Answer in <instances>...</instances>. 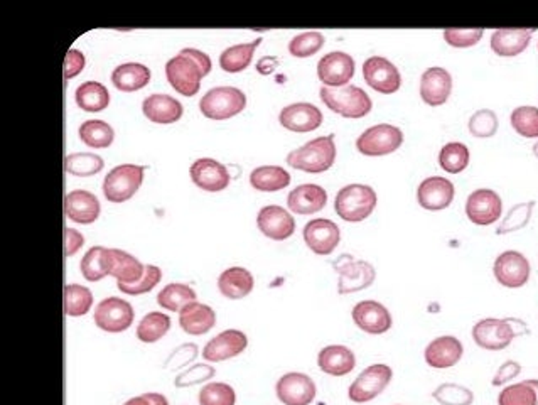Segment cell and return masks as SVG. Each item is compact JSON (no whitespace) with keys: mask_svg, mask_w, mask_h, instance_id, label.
I'll return each instance as SVG.
<instances>
[{"mask_svg":"<svg viewBox=\"0 0 538 405\" xmlns=\"http://www.w3.org/2000/svg\"><path fill=\"white\" fill-rule=\"evenodd\" d=\"M336 155L335 135H322L305 142L299 149L289 152L286 163L292 169L304 171L309 174H320L335 166Z\"/></svg>","mask_w":538,"mask_h":405,"instance_id":"cell-1","label":"cell"},{"mask_svg":"<svg viewBox=\"0 0 538 405\" xmlns=\"http://www.w3.org/2000/svg\"><path fill=\"white\" fill-rule=\"evenodd\" d=\"M528 328L523 321L517 318H487L478 321L472 328V339L474 343L488 352H500L505 350L517 337L528 335Z\"/></svg>","mask_w":538,"mask_h":405,"instance_id":"cell-2","label":"cell"},{"mask_svg":"<svg viewBox=\"0 0 538 405\" xmlns=\"http://www.w3.org/2000/svg\"><path fill=\"white\" fill-rule=\"evenodd\" d=\"M320 97L331 112L344 118L367 117L373 108L370 95L356 84H346L343 88L322 86Z\"/></svg>","mask_w":538,"mask_h":405,"instance_id":"cell-3","label":"cell"},{"mask_svg":"<svg viewBox=\"0 0 538 405\" xmlns=\"http://www.w3.org/2000/svg\"><path fill=\"white\" fill-rule=\"evenodd\" d=\"M378 204L376 191L368 185L343 186L337 191L335 211L337 217L348 223H360L371 217Z\"/></svg>","mask_w":538,"mask_h":405,"instance_id":"cell-4","label":"cell"},{"mask_svg":"<svg viewBox=\"0 0 538 405\" xmlns=\"http://www.w3.org/2000/svg\"><path fill=\"white\" fill-rule=\"evenodd\" d=\"M247 108V95L236 86H217L208 90L200 100L202 115L210 120H228Z\"/></svg>","mask_w":538,"mask_h":405,"instance_id":"cell-5","label":"cell"},{"mask_svg":"<svg viewBox=\"0 0 538 405\" xmlns=\"http://www.w3.org/2000/svg\"><path fill=\"white\" fill-rule=\"evenodd\" d=\"M144 176H146V166H138V164L115 166L105 176L101 186L107 202L120 204L134 198L144 183Z\"/></svg>","mask_w":538,"mask_h":405,"instance_id":"cell-6","label":"cell"},{"mask_svg":"<svg viewBox=\"0 0 538 405\" xmlns=\"http://www.w3.org/2000/svg\"><path fill=\"white\" fill-rule=\"evenodd\" d=\"M404 144V132L397 125L378 123L356 139V149L367 157H382L399 151Z\"/></svg>","mask_w":538,"mask_h":405,"instance_id":"cell-7","label":"cell"},{"mask_svg":"<svg viewBox=\"0 0 538 405\" xmlns=\"http://www.w3.org/2000/svg\"><path fill=\"white\" fill-rule=\"evenodd\" d=\"M339 281H337V292L353 294L365 290L375 282L376 270L367 260H356L352 255H341L335 262Z\"/></svg>","mask_w":538,"mask_h":405,"instance_id":"cell-8","label":"cell"},{"mask_svg":"<svg viewBox=\"0 0 538 405\" xmlns=\"http://www.w3.org/2000/svg\"><path fill=\"white\" fill-rule=\"evenodd\" d=\"M393 378V371L385 363H375L361 371L348 388V397L354 404H367L376 399Z\"/></svg>","mask_w":538,"mask_h":405,"instance_id":"cell-9","label":"cell"},{"mask_svg":"<svg viewBox=\"0 0 538 405\" xmlns=\"http://www.w3.org/2000/svg\"><path fill=\"white\" fill-rule=\"evenodd\" d=\"M166 78L169 84L185 97H194L198 95L202 88V80L204 78L200 67L187 56L179 51L178 56L170 58L166 63Z\"/></svg>","mask_w":538,"mask_h":405,"instance_id":"cell-10","label":"cell"},{"mask_svg":"<svg viewBox=\"0 0 538 405\" xmlns=\"http://www.w3.org/2000/svg\"><path fill=\"white\" fill-rule=\"evenodd\" d=\"M93 320L105 333H123L134 324V307L125 299L107 298L97 306Z\"/></svg>","mask_w":538,"mask_h":405,"instance_id":"cell-11","label":"cell"},{"mask_svg":"<svg viewBox=\"0 0 538 405\" xmlns=\"http://www.w3.org/2000/svg\"><path fill=\"white\" fill-rule=\"evenodd\" d=\"M363 78L371 90L382 95H393L402 86L399 68L384 56H371L363 63Z\"/></svg>","mask_w":538,"mask_h":405,"instance_id":"cell-12","label":"cell"},{"mask_svg":"<svg viewBox=\"0 0 538 405\" xmlns=\"http://www.w3.org/2000/svg\"><path fill=\"white\" fill-rule=\"evenodd\" d=\"M353 56L344 51H331L324 54L318 63V78L326 88H343L353 80Z\"/></svg>","mask_w":538,"mask_h":405,"instance_id":"cell-13","label":"cell"},{"mask_svg":"<svg viewBox=\"0 0 538 405\" xmlns=\"http://www.w3.org/2000/svg\"><path fill=\"white\" fill-rule=\"evenodd\" d=\"M503 215L502 196L488 189L481 187L472 191L466 200V217L478 226H489L496 223Z\"/></svg>","mask_w":538,"mask_h":405,"instance_id":"cell-14","label":"cell"},{"mask_svg":"<svg viewBox=\"0 0 538 405\" xmlns=\"http://www.w3.org/2000/svg\"><path fill=\"white\" fill-rule=\"evenodd\" d=\"M275 393L284 405H311L316 399L318 387L309 375L290 371L279 378Z\"/></svg>","mask_w":538,"mask_h":405,"instance_id":"cell-15","label":"cell"},{"mask_svg":"<svg viewBox=\"0 0 538 405\" xmlns=\"http://www.w3.org/2000/svg\"><path fill=\"white\" fill-rule=\"evenodd\" d=\"M493 274L502 286L508 289H520L530 281L532 267L523 253L506 250L496 257Z\"/></svg>","mask_w":538,"mask_h":405,"instance_id":"cell-16","label":"cell"},{"mask_svg":"<svg viewBox=\"0 0 538 405\" xmlns=\"http://www.w3.org/2000/svg\"><path fill=\"white\" fill-rule=\"evenodd\" d=\"M324 115L314 103L297 101L284 107L279 114L281 125L296 134H307L314 132L322 125Z\"/></svg>","mask_w":538,"mask_h":405,"instance_id":"cell-17","label":"cell"},{"mask_svg":"<svg viewBox=\"0 0 538 405\" xmlns=\"http://www.w3.org/2000/svg\"><path fill=\"white\" fill-rule=\"evenodd\" d=\"M305 245L320 257L331 255L341 242V230L335 221L328 218H314L305 223L303 230Z\"/></svg>","mask_w":538,"mask_h":405,"instance_id":"cell-18","label":"cell"},{"mask_svg":"<svg viewBox=\"0 0 538 405\" xmlns=\"http://www.w3.org/2000/svg\"><path fill=\"white\" fill-rule=\"evenodd\" d=\"M189 176L193 183L206 193H219L232 183L228 168L211 157H202L194 161L189 168Z\"/></svg>","mask_w":538,"mask_h":405,"instance_id":"cell-19","label":"cell"},{"mask_svg":"<svg viewBox=\"0 0 538 405\" xmlns=\"http://www.w3.org/2000/svg\"><path fill=\"white\" fill-rule=\"evenodd\" d=\"M455 187L442 176L425 178L417 187V202L427 211H442L455 202Z\"/></svg>","mask_w":538,"mask_h":405,"instance_id":"cell-20","label":"cell"},{"mask_svg":"<svg viewBox=\"0 0 538 405\" xmlns=\"http://www.w3.org/2000/svg\"><path fill=\"white\" fill-rule=\"evenodd\" d=\"M257 226L262 235L275 242H284L296 232V218L279 204L264 206L257 215Z\"/></svg>","mask_w":538,"mask_h":405,"instance_id":"cell-21","label":"cell"},{"mask_svg":"<svg viewBox=\"0 0 538 405\" xmlns=\"http://www.w3.org/2000/svg\"><path fill=\"white\" fill-rule=\"evenodd\" d=\"M419 91L425 105L442 107L453 93V75L446 68H429L422 73Z\"/></svg>","mask_w":538,"mask_h":405,"instance_id":"cell-22","label":"cell"},{"mask_svg":"<svg viewBox=\"0 0 538 405\" xmlns=\"http://www.w3.org/2000/svg\"><path fill=\"white\" fill-rule=\"evenodd\" d=\"M249 346V338L240 330H226L210 339L202 348V358L211 363L232 360L243 353Z\"/></svg>","mask_w":538,"mask_h":405,"instance_id":"cell-23","label":"cell"},{"mask_svg":"<svg viewBox=\"0 0 538 405\" xmlns=\"http://www.w3.org/2000/svg\"><path fill=\"white\" fill-rule=\"evenodd\" d=\"M354 324L368 335H385L393 320L387 307L378 301H361L352 311Z\"/></svg>","mask_w":538,"mask_h":405,"instance_id":"cell-24","label":"cell"},{"mask_svg":"<svg viewBox=\"0 0 538 405\" xmlns=\"http://www.w3.org/2000/svg\"><path fill=\"white\" fill-rule=\"evenodd\" d=\"M464 354V346L463 343L455 337H439L436 339H432L425 352H423V358H425V363L431 367V369H438V370H446V369H451L457 365L461 361Z\"/></svg>","mask_w":538,"mask_h":405,"instance_id":"cell-25","label":"cell"},{"mask_svg":"<svg viewBox=\"0 0 538 405\" xmlns=\"http://www.w3.org/2000/svg\"><path fill=\"white\" fill-rule=\"evenodd\" d=\"M328 204V191L320 185L297 186L287 196V208L296 215H316Z\"/></svg>","mask_w":538,"mask_h":405,"instance_id":"cell-26","label":"cell"},{"mask_svg":"<svg viewBox=\"0 0 538 405\" xmlns=\"http://www.w3.org/2000/svg\"><path fill=\"white\" fill-rule=\"evenodd\" d=\"M142 114L152 123L169 125L183 118L185 108L181 101L166 93H152L142 101Z\"/></svg>","mask_w":538,"mask_h":405,"instance_id":"cell-27","label":"cell"},{"mask_svg":"<svg viewBox=\"0 0 538 405\" xmlns=\"http://www.w3.org/2000/svg\"><path fill=\"white\" fill-rule=\"evenodd\" d=\"M100 211L99 198L86 189H73L65 196V215L75 223L91 225L99 219Z\"/></svg>","mask_w":538,"mask_h":405,"instance_id":"cell-28","label":"cell"},{"mask_svg":"<svg viewBox=\"0 0 538 405\" xmlns=\"http://www.w3.org/2000/svg\"><path fill=\"white\" fill-rule=\"evenodd\" d=\"M217 324V313L208 304L189 303L179 311V326L191 337L210 333Z\"/></svg>","mask_w":538,"mask_h":405,"instance_id":"cell-29","label":"cell"},{"mask_svg":"<svg viewBox=\"0 0 538 405\" xmlns=\"http://www.w3.org/2000/svg\"><path fill=\"white\" fill-rule=\"evenodd\" d=\"M535 29H496L491 34V51L502 58H515L530 46Z\"/></svg>","mask_w":538,"mask_h":405,"instance_id":"cell-30","label":"cell"},{"mask_svg":"<svg viewBox=\"0 0 538 405\" xmlns=\"http://www.w3.org/2000/svg\"><path fill=\"white\" fill-rule=\"evenodd\" d=\"M318 365L320 370L331 377L350 375L356 367V356L348 346L329 345L318 354Z\"/></svg>","mask_w":538,"mask_h":405,"instance_id":"cell-31","label":"cell"},{"mask_svg":"<svg viewBox=\"0 0 538 405\" xmlns=\"http://www.w3.org/2000/svg\"><path fill=\"white\" fill-rule=\"evenodd\" d=\"M253 287H255V279L252 272L245 267H230L223 270L218 277L219 292L232 301L250 296Z\"/></svg>","mask_w":538,"mask_h":405,"instance_id":"cell-32","label":"cell"},{"mask_svg":"<svg viewBox=\"0 0 538 405\" xmlns=\"http://www.w3.org/2000/svg\"><path fill=\"white\" fill-rule=\"evenodd\" d=\"M151 68L142 63H123L112 71V83L118 91L132 93L151 83Z\"/></svg>","mask_w":538,"mask_h":405,"instance_id":"cell-33","label":"cell"},{"mask_svg":"<svg viewBox=\"0 0 538 405\" xmlns=\"http://www.w3.org/2000/svg\"><path fill=\"white\" fill-rule=\"evenodd\" d=\"M262 44V39H255L250 43H241L230 46L219 54V67L226 73H241L252 65L255 51Z\"/></svg>","mask_w":538,"mask_h":405,"instance_id":"cell-34","label":"cell"},{"mask_svg":"<svg viewBox=\"0 0 538 405\" xmlns=\"http://www.w3.org/2000/svg\"><path fill=\"white\" fill-rule=\"evenodd\" d=\"M75 101L83 112L99 114L110 105V91L100 82H84L76 88Z\"/></svg>","mask_w":538,"mask_h":405,"instance_id":"cell-35","label":"cell"},{"mask_svg":"<svg viewBox=\"0 0 538 405\" xmlns=\"http://www.w3.org/2000/svg\"><path fill=\"white\" fill-rule=\"evenodd\" d=\"M110 257H112L110 275L117 279V284H132L144 275L146 266L134 255L118 249H110Z\"/></svg>","mask_w":538,"mask_h":405,"instance_id":"cell-36","label":"cell"},{"mask_svg":"<svg viewBox=\"0 0 538 405\" xmlns=\"http://www.w3.org/2000/svg\"><path fill=\"white\" fill-rule=\"evenodd\" d=\"M290 185V174L282 166H260L250 172V186L260 193H277Z\"/></svg>","mask_w":538,"mask_h":405,"instance_id":"cell-37","label":"cell"},{"mask_svg":"<svg viewBox=\"0 0 538 405\" xmlns=\"http://www.w3.org/2000/svg\"><path fill=\"white\" fill-rule=\"evenodd\" d=\"M110 267H112L110 249H105L101 245L91 247L84 253L80 264V270L88 282H99L107 275H110Z\"/></svg>","mask_w":538,"mask_h":405,"instance_id":"cell-38","label":"cell"},{"mask_svg":"<svg viewBox=\"0 0 538 405\" xmlns=\"http://www.w3.org/2000/svg\"><path fill=\"white\" fill-rule=\"evenodd\" d=\"M80 140L91 149H107L115 140V131L105 120H84L78 129Z\"/></svg>","mask_w":538,"mask_h":405,"instance_id":"cell-39","label":"cell"},{"mask_svg":"<svg viewBox=\"0 0 538 405\" xmlns=\"http://www.w3.org/2000/svg\"><path fill=\"white\" fill-rule=\"evenodd\" d=\"M103 168V157L93 152H73L65 157V171L76 178L97 176Z\"/></svg>","mask_w":538,"mask_h":405,"instance_id":"cell-40","label":"cell"},{"mask_svg":"<svg viewBox=\"0 0 538 405\" xmlns=\"http://www.w3.org/2000/svg\"><path fill=\"white\" fill-rule=\"evenodd\" d=\"M471 154L463 142H447L439 152V166L447 174H459L470 166Z\"/></svg>","mask_w":538,"mask_h":405,"instance_id":"cell-41","label":"cell"},{"mask_svg":"<svg viewBox=\"0 0 538 405\" xmlns=\"http://www.w3.org/2000/svg\"><path fill=\"white\" fill-rule=\"evenodd\" d=\"M170 330V318L168 314L161 313V311H154L149 313L147 316H144L142 321L137 326V338L142 343H157L159 339L166 337Z\"/></svg>","mask_w":538,"mask_h":405,"instance_id":"cell-42","label":"cell"},{"mask_svg":"<svg viewBox=\"0 0 538 405\" xmlns=\"http://www.w3.org/2000/svg\"><path fill=\"white\" fill-rule=\"evenodd\" d=\"M194 301H196L194 289L187 284H181V282L168 284L157 294V304L166 311L179 313L187 304L194 303Z\"/></svg>","mask_w":538,"mask_h":405,"instance_id":"cell-43","label":"cell"},{"mask_svg":"<svg viewBox=\"0 0 538 405\" xmlns=\"http://www.w3.org/2000/svg\"><path fill=\"white\" fill-rule=\"evenodd\" d=\"M93 294L88 287L80 284L65 286V314L71 318H80L91 311Z\"/></svg>","mask_w":538,"mask_h":405,"instance_id":"cell-44","label":"cell"},{"mask_svg":"<svg viewBox=\"0 0 538 405\" xmlns=\"http://www.w3.org/2000/svg\"><path fill=\"white\" fill-rule=\"evenodd\" d=\"M510 122L513 131L525 139H538V108L532 105L517 107L511 115Z\"/></svg>","mask_w":538,"mask_h":405,"instance_id":"cell-45","label":"cell"},{"mask_svg":"<svg viewBox=\"0 0 538 405\" xmlns=\"http://www.w3.org/2000/svg\"><path fill=\"white\" fill-rule=\"evenodd\" d=\"M326 39L320 31H305V33L297 34L290 39L289 43V52L294 58H311L314 54H318L322 46H324Z\"/></svg>","mask_w":538,"mask_h":405,"instance_id":"cell-46","label":"cell"},{"mask_svg":"<svg viewBox=\"0 0 538 405\" xmlns=\"http://www.w3.org/2000/svg\"><path fill=\"white\" fill-rule=\"evenodd\" d=\"M534 210H535V202H520V204H515L508 215H506L502 225L498 226L496 230V235H508V234H513V232H518L523 230L534 215Z\"/></svg>","mask_w":538,"mask_h":405,"instance_id":"cell-47","label":"cell"},{"mask_svg":"<svg viewBox=\"0 0 538 405\" xmlns=\"http://www.w3.org/2000/svg\"><path fill=\"white\" fill-rule=\"evenodd\" d=\"M498 405H538V392L530 380H525L503 388L498 397Z\"/></svg>","mask_w":538,"mask_h":405,"instance_id":"cell-48","label":"cell"},{"mask_svg":"<svg viewBox=\"0 0 538 405\" xmlns=\"http://www.w3.org/2000/svg\"><path fill=\"white\" fill-rule=\"evenodd\" d=\"M498 129H500L498 115L489 108H481V110L474 112L468 122L470 134L478 139H489V137L496 135Z\"/></svg>","mask_w":538,"mask_h":405,"instance_id":"cell-49","label":"cell"},{"mask_svg":"<svg viewBox=\"0 0 538 405\" xmlns=\"http://www.w3.org/2000/svg\"><path fill=\"white\" fill-rule=\"evenodd\" d=\"M432 397L440 405H471L474 402L471 390L459 384H442L432 392Z\"/></svg>","mask_w":538,"mask_h":405,"instance_id":"cell-50","label":"cell"},{"mask_svg":"<svg viewBox=\"0 0 538 405\" xmlns=\"http://www.w3.org/2000/svg\"><path fill=\"white\" fill-rule=\"evenodd\" d=\"M200 405H235L236 393L232 385L223 382H213L202 388Z\"/></svg>","mask_w":538,"mask_h":405,"instance_id":"cell-51","label":"cell"},{"mask_svg":"<svg viewBox=\"0 0 538 405\" xmlns=\"http://www.w3.org/2000/svg\"><path fill=\"white\" fill-rule=\"evenodd\" d=\"M162 281V270L157 266H146L144 275L132 284H117L118 290L127 296H142L151 292L154 287Z\"/></svg>","mask_w":538,"mask_h":405,"instance_id":"cell-52","label":"cell"},{"mask_svg":"<svg viewBox=\"0 0 538 405\" xmlns=\"http://www.w3.org/2000/svg\"><path fill=\"white\" fill-rule=\"evenodd\" d=\"M485 36V29H446L442 33L444 41L453 48H472L476 46Z\"/></svg>","mask_w":538,"mask_h":405,"instance_id":"cell-53","label":"cell"},{"mask_svg":"<svg viewBox=\"0 0 538 405\" xmlns=\"http://www.w3.org/2000/svg\"><path fill=\"white\" fill-rule=\"evenodd\" d=\"M215 373L217 371L210 365H194L193 369H189L176 380V387H191V385L202 384L204 380L211 378Z\"/></svg>","mask_w":538,"mask_h":405,"instance_id":"cell-54","label":"cell"},{"mask_svg":"<svg viewBox=\"0 0 538 405\" xmlns=\"http://www.w3.org/2000/svg\"><path fill=\"white\" fill-rule=\"evenodd\" d=\"M84 67H86V58H84L83 51L67 50V56H65V82L73 80L75 76H78L80 73H83Z\"/></svg>","mask_w":538,"mask_h":405,"instance_id":"cell-55","label":"cell"},{"mask_svg":"<svg viewBox=\"0 0 538 405\" xmlns=\"http://www.w3.org/2000/svg\"><path fill=\"white\" fill-rule=\"evenodd\" d=\"M520 373H522V365L513 361V360H508L498 369L494 378L491 380V384H493V387H502V385H506L508 382H511L513 378H517Z\"/></svg>","mask_w":538,"mask_h":405,"instance_id":"cell-56","label":"cell"},{"mask_svg":"<svg viewBox=\"0 0 538 405\" xmlns=\"http://www.w3.org/2000/svg\"><path fill=\"white\" fill-rule=\"evenodd\" d=\"M84 245V236L75 230V228H67L65 230V257H73Z\"/></svg>","mask_w":538,"mask_h":405,"instance_id":"cell-57","label":"cell"},{"mask_svg":"<svg viewBox=\"0 0 538 405\" xmlns=\"http://www.w3.org/2000/svg\"><path fill=\"white\" fill-rule=\"evenodd\" d=\"M181 52L187 54V56L200 67L204 76H208V75L211 73L213 63H211V58H210L206 52H202V51L200 50H194V48H185V50H181Z\"/></svg>","mask_w":538,"mask_h":405,"instance_id":"cell-58","label":"cell"},{"mask_svg":"<svg viewBox=\"0 0 538 405\" xmlns=\"http://www.w3.org/2000/svg\"><path fill=\"white\" fill-rule=\"evenodd\" d=\"M123 405H169V402L164 395L149 392V393H142L138 397L127 401Z\"/></svg>","mask_w":538,"mask_h":405,"instance_id":"cell-59","label":"cell"},{"mask_svg":"<svg viewBox=\"0 0 538 405\" xmlns=\"http://www.w3.org/2000/svg\"><path fill=\"white\" fill-rule=\"evenodd\" d=\"M277 65H279L277 58L265 56V58H262V60L257 63V71H258L260 75H270V73H273V69L277 68Z\"/></svg>","mask_w":538,"mask_h":405,"instance_id":"cell-60","label":"cell"},{"mask_svg":"<svg viewBox=\"0 0 538 405\" xmlns=\"http://www.w3.org/2000/svg\"><path fill=\"white\" fill-rule=\"evenodd\" d=\"M534 155H535V157L538 159V142L535 144V146H534Z\"/></svg>","mask_w":538,"mask_h":405,"instance_id":"cell-61","label":"cell"},{"mask_svg":"<svg viewBox=\"0 0 538 405\" xmlns=\"http://www.w3.org/2000/svg\"><path fill=\"white\" fill-rule=\"evenodd\" d=\"M530 384L535 387V390L538 392V380H530Z\"/></svg>","mask_w":538,"mask_h":405,"instance_id":"cell-62","label":"cell"},{"mask_svg":"<svg viewBox=\"0 0 538 405\" xmlns=\"http://www.w3.org/2000/svg\"><path fill=\"white\" fill-rule=\"evenodd\" d=\"M537 50H538V44H537Z\"/></svg>","mask_w":538,"mask_h":405,"instance_id":"cell-63","label":"cell"}]
</instances>
